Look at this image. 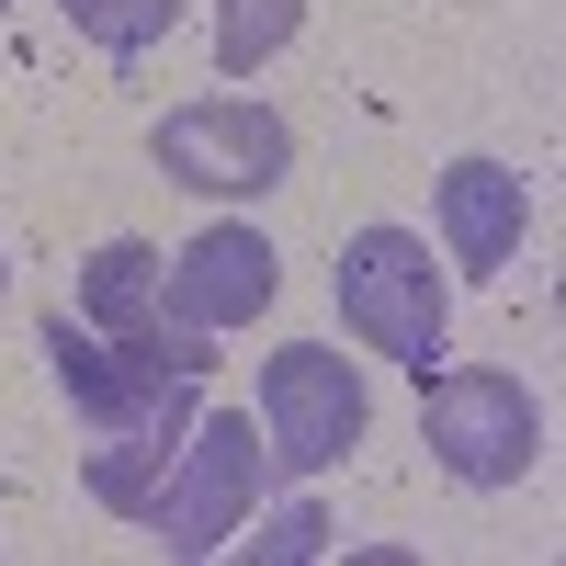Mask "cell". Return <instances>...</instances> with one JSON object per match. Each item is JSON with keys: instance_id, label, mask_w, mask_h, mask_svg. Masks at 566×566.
I'll list each match as a JSON object with an SVG mask.
<instances>
[{"instance_id": "5", "label": "cell", "mask_w": 566, "mask_h": 566, "mask_svg": "<svg viewBox=\"0 0 566 566\" xmlns=\"http://www.w3.org/2000/svg\"><path fill=\"white\" fill-rule=\"evenodd\" d=\"M363 431H374V397H363L352 352H328V340L261 352V453L283 476H328Z\"/></svg>"}, {"instance_id": "11", "label": "cell", "mask_w": 566, "mask_h": 566, "mask_svg": "<svg viewBox=\"0 0 566 566\" xmlns=\"http://www.w3.org/2000/svg\"><path fill=\"white\" fill-rule=\"evenodd\" d=\"M57 12L103 45V57H148V45L181 23V0H57Z\"/></svg>"}, {"instance_id": "2", "label": "cell", "mask_w": 566, "mask_h": 566, "mask_svg": "<svg viewBox=\"0 0 566 566\" xmlns=\"http://www.w3.org/2000/svg\"><path fill=\"white\" fill-rule=\"evenodd\" d=\"M261 476H272V453H261V431H250V408H193V431H181V453H170V476L148 488V544L159 555H216L227 533H250V510H261Z\"/></svg>"}, {"instance_id": "3", "label": "cell", "mask_w": 566, "mask_h": 566, "mask_svg": "<svg viewBox=\"0 0 566 566\" xmlns=\"http://www.w3.org/2000/svg\"><path fill=\"white\" fill-rule=\"evenodd\" d=\"M419 442H431V464L453 488H522L544 464V408L522 374H488V363L419 374Z\"/></svg>"}, {"instance_id": "8", "label": "cell", "mask_w": 566, "mask_h": 566, "mask_svg": "<svg viewBox=\"0 0 566 566\" xmlns=\"http://www.w3.org/2000/svg\"><path fill=\"white\" fill-rule=\"evenodd\" d=\"M431 227H442V261L464 283H499L510 261H522V239H533V181L510 159H453L431 181Z\"/></svg>"}, {"instance_id": "13", "label": "cell", "mask_w": 566, "mask_h": 566, "mask_svg": "<svg viewBox=\"0 0 566 566\" xmlns=\"http://www.w3.org/2000/svg\"><path fill=\"white\" fill-rule=\"evenodd\" d=\"M0 306H12V261H0Z\"/></svg>"}, {"instance_id": "14", "label": "cell", "mask_w": 566, "mask_h": 566, "mask_svg": "<svg viewBox=\"0 0 566 566\" xmlns=\"http://www.w3.org/2000/svg\"><path fill=\"white\" fill-rule=\"evenodd\" d=\"M0 12H12V0H0Z\"/></svg>"}, {"instance_id": "7", "label": "cell", "mask_w": 566, "mask_h": 566, "mask_svg": "<svg viewBox=\"0 0 566 566\" xmlns=\"http://www.w3.org/2000/svg\"><path fill=\"white\" fill-rule=\"evenodd\" d=\"M45 374H57V397L80 408V431L91 442H103V431H136V419H170V431H181V419H193V374H136L114 340H103V328H91V317H45Z\"/></svg>"}, {"instance_id": "12", "label": "cell", "mask_w": 566, "mask_h": 566, "mask_svg": "<svg viewBox=\"0 0 566 566\" xmlns=\"http://www.w3.org/2000/svg\"><path fill=\"white\" fill-rule=\"evenodd\" d=\"M250 555H261V566H306V555H328V510H317V499H283L272 522L250 533Z\"/></svg>"}, {"instance_id": "6", "label": "cell", "mask_w": 566, "mask_h": 566, "mask_svg": "<svg viewBox=\"0 0 566 566\" xmlns=\"http://www.w3.org/2000/svg\"><path fill=\"white\" fill-rule=\"evenodd\" d=\"M272 295H283V250L261 239V227H239V216H216L181 250H159V317L205 328V340L216 328H250Z\"/></svg>"}, {"instance_id": "4", "label": "cell", "mask_w": 566, "mask_h": 566, "mask_svg": "<svg viewBox=\"0 0 566 566\" xmlns=\"http://www.w3.org/2000/svg\"><path fill=\"white\" fill-rule=\"evenodd\" d=\"M148 159H159V181H181V193L250 205V193H272V181H295V125H283L272 103H250V91H205V103L159 114Z\"/></svg>"}, {"instance_id": "9", "label": "cell", "mask_w": 566, "mask_h": 566, "mask_svg": "<svg viewBox=\"0 0 566 566\" xmlns=\"http://www.w3.org/2000/svg\"><path fill=\"white\" fill-rule=\"evenodd\" d=\"M80 317L103 328V340H136V328L159 317V250L148 239H103L80 261Z\"/></svg>"}, {"instance_id": "1", "label": "cell", "mask_w": 566, "mask_h": 566, "mask_svg": "<svg viewBox=\"0 0 566 566\" xmlns=\"http://www.w3.org/2000/svg\"><path fill=\"white\" fill-rule=\"evenodd\" d=\"M328 295H340V328H352L363 352L431 374L442 328H453V272L431 261L419 227H352L340 261H328Z\"/></svg>"}, {"instance_id": "10", "label": "cell", "mask_w": 566, "mask_h": 566, "mask_svg": "<svg viewBox=\"0 0 566 566\" xmlns=\"http://www.w3.org/2000/svg\"><path fill=\"white\" fill-rule=\"evenodd\" d=\"M295 23H306V0H216V80L272 69L295 45Z\"/></svg>"}]
</instances>
